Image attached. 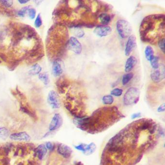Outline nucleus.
Instances as JSON below:
<instances>
[{
    "label": "nucleus",
    "instance_id": "29",
    "mask_svg": "<svg viewBox=\"0 0 165 165\" xmlns=\"http://www.w3.org/2000/svg\"><path fill=\"white\" fill-rule=\"evenodd\" d=\"M159 47L160 50L163 51V53H165V38H162L158 42Z\"/></svg>",
    "mask_w": 165,
    "mask_h": 165
},
{
    "label": "nucleus",
    "instance_id": "24",
    "mask_svg": "<svg viewBox=\"0 0 165 165\" xmlns=\"http://www.w3.org/2000/svg\"><path fill=\"white\" fill-rule=\"evenodd\" d=\"M32 8V7L30 6H26L23 7L21 8L18 12V15L20 17H24L26 15V14L28 13V11L30 8Z\"/></svg>",
    "mask_w": 165,
    "mask_h": 165
},
{
    "label": "nucleus",
    "instance_id": "27",
    "mask_svg": "<svg viewBox=\"0 0 165 165\" xmlns=\"http://www.w3.org/2000/svg\"><path fill=\"white\" fill-rule=\"evenodd\" d=\"M122 89L119 88H115L113 90H112L110 92L111 95H113L115 97H120L122 94Z\"/></svg>",
    "mask_w": 165,
    "mask_h": 165
},
{
    "label": "nucleus",
    "instance_id": "32",
    "mask_svg": "<svg viewBox=\"0 0 165 165\" xmlns=\"http://www.w3.org/2000/svg\"><path fill=\"white\" fill-rule=\"evenodd\" d=\"M165 104H163L162 105H160L158 108H157V111L159 112H165Z\"/></svg>",
    "mask_w": 165,
    "mask_h": 165
},
{
    "label": "nucleus",
    "instance_id": "7",
    "mask_svg": "<svg viewBox=\"0 0 165 165\" xmlns=\"http://www.w3.org/2000/svg\"><path fill=\"white\" fill-rule=\"evenodd\" d=\"M96 145L94 142H92L89 144L81 143L75 146L77 150L81 151L86 156H90L93 154L96 150Z\"/></svg>",
    "mask_w": 165,
    "mask_h": 165
},
{
    "label": "nucleus",
    "instance_id": "31",
    "mask_svg": "<svg viewBox=\"0 0 165 165\" xmlns=\"http://www.w3.org/2000/svg\"><path fill=\"white\" fill-rule=\"evenodd\" d=\"M45 146H46V148L48 150L53 151L54 149V145L53 144V143H51L50 141L47 142Z\"/></svg>",
    "mask_w": 165,
    "mask_h": 165
},
{
    "label": "nucleus",
    "instance_id": "9",
    "mask_svg": "<svg viewBox=\"0 0 165 165\" xmlns=\"http://www.w3.org/2000/svg\"><path fill=\"white\" fill-rule=\"evenodd\" d=\"M137 46V39L135 35H131L128 37L125 47V54L127 56L130 55L134 49Z\"/></svg>",
    "mask_w": 165,
    "mask_h": 165
},
{
    "label": "nucleus",
    "instance_id": "1",
    "mask_svg": "<svg viewBox=\"0 0 165 165\" xmlns=\"http://www.w3.org/2000/svg\"><path fill=\"white\" fill-rule=\"evenodd\" d=\"M165 32V16L163 14L149 15L144 18L140 26L141 40L153 44L159 42Z\"/></svg>",
    "mask_w": 165,
    "mask_h": 165
},
{
    "label": "nucleus",
    "instance_id": "14",
    "mask_svg": "<svg viewBox=\"0 0 165 165\" xmlns=\"http://www.w3.org/2000/svg\"><path fill=\"white\" fill-rule=\"evenodd\" d=\"M137 63V60L134 56H130L128 58L125 64V72L128 73L131 71L136 66Z\"/></svg>",
    "mask_w": 165,
    "mask_h": 165
},
{
    "label": "nucleus",
    "instance_id": "18",
    "mask_svg": "<svg viewBox=\"0 0 165 165\" xmlns=\"http://www.w3.org/2000/svg\"><path fill=\"white\" fill-rule=\"evenodd\" d=\"M145 55L147 60L150 61L154 56L153 48L150 46H147L145 49Z\"/></svg>",
    "mask_w": 165,
    "mask_h": 165
},
{
    "label": "nucleus",
    "instance_id": "2",
    "mask_svg": "<svg viewBox=\"0 0 165 165\" xmlns=\"http://www.w3.org/2000/svg\"><path fill=\"white\" fill-rule=\"evenodd\" d=\"M140 91L138 88L131 87L128 89L124 94L123 102L125 106L136 104L140 99Z\"/></svg>",
    "mask_w": 165,
    "mask_h": 165
},
{
    "label": "nucleus",
    "instance_id": "33",
    "mask_svg": "<svg viewBox=\"0 0 165 165\" xmlns=\"http://www.w3.org/2000/svg\"><path fill=\"white\" fill-rule=\"evenodd\" d=\"M141 116V113H133V114L132 115L131 119H136V118H140Z\"/></svg>",
    "mask_w": 165,
    "mask_h": 165
},
{
    "label": "nucleus",
    "instance_id": "10",
    "mask_svg": "<svg viewBox=\"0 0 165 165\" xmlns=\"http://www.w3.org/2000/svg\"><path fill=\"white\" fill-rule=\"evenodd\" d=\"M112 32V29L107 25H99L95 27L94 34L97 36L103 37L109 35Z\"/></svg>",
    "mask_w": 165,
    "mask_h": 165
},
{
    "label": "nucleus",
    "instance_id": "6",
    "mask_svg": "<svg viewBox=\"0 0 165 165\" xmlns=\"http://www.w3.org/2000/svg\"><path fill=\"white\" fill-rule=\"evenodd\" d=\"M48 102L53 109H59L61 106L60 100L58 93L53 90L48 93L47 98Z\"/></svg>",
    "mask_w": 165,
    "mask_h": 165
},
{
    "label": "nucleus",
    "instance_id": "3",
    "mask_svg": "<svg viewBox=\"0 0 165 165\" xmlns=\"http://www.w3.org/2000/svg\"><path fill=\"white\" fill-rule=\"evenodd\" d=\"M116 29L120 36L123 39L129 37L132 31L131 25L125 19H120L117 21Z\"/></svg>",
    "mask_w": 165,
    "mask_h": 165
},
{
    "label": "nucleus",
    "instance_id": "21",
    "mask_svg": "<svg viewBox=\"0 0 165 165\" xmlns=\"http://www.w3.org/2000/svg\"><path fill=\"white\" fill-rule=\"evenodd\" d=\"M102 100L104 105H112L114 102V98L112 95H106L103 97Z\"/></svg>",
    "mask_w": 165,
    "mask_h": 165
},
{
    "label": "nucleus",
    "instance_id": "5",
    "mask_svg": "<svg viewBox=\"0 0 165 165\" xmlns=\"http://www.w3.org/2000/svg\"><path fill=\"white\" fill-rule=\"evenodd\" d=\"M165 66L160 63L159 68L153 69L151 74V78L153 82L159 83L165 79Z\"/></svg>",
    "mask_w": 165,
    "mask_h": 165
},
{
    "label": "nucleus",
    "instance_id": "28",
    "mask_svg": "<svg viewBox=\"0 0 165 165\" xmlns=\"http://www.w3.org/2000/svg\"><path fill=\"white\" fill-rule=\"evenodd\" d=\"M28 15L29 18L31 19H34L35 18L36 16V10L35 9L33 8H31L28 11Z\"/></svg>",
    "mask_w": 165,
    "mask_h": 165
},
{
    "label": "nucleus",
    "instance_id": "8",
    "mask_svg": "<svg viewBox=\"0 0 165 165\" xmlns=\"http://www.w3.org/2000/svg\"><path fill=\"white\" fill-rule=\"evenodd\" d=\"M63 124V120L62 116L59 113H56L52 118L49 125V130L52 132L57 130L62 126Z\"/></svg>",
    "mask_w": 165,
    "mask_h": 165
},
{
    "label": "nucleus",
    "instance_id": "34",
    "mask_svg": "<svg viewBox=\"0 0 165 165\" xmlns=\"http://www.w3.org/2000/svg\"><path fill=\"white\" fill-rule=\"evenodd\" d=\"M19 3H20L22 4H25L26 3L29 2V1H27V0H19Z\"/></svg>",
    "mask_w": 165,
    "mask_h": 165
},
{
    "label": "nucleus",
    "instance_id": "25",
    "mask_svg": "<svg viewBox=\"0 0 165 165\" xmlns=\"http://www.w3.org/2000/svg\"><path fill=\"white\" fill-rule=\"evenodd\" d=\"M75 35L79 38H81L84 35V32L80 27H74Z\"/></svg>",
    "mask_w": 165,
    "mask_h": 165
},
{
    "label": "nucleus",
    "instance_id": "17",
    "mask_svg": "<svg viewBox=\"0 0 165 165\" xmlns=\"http://www.w3.org/2000/svg\"><path fill=\"white\" fill-rule=\"evenodd\" d=\"M42 71V67L39 64L35 63L31 67V69L29 71V74L31 75H37L40 74Z\"/></svg>",
    "mask_w": 165,
    "mask_h": 165
},
{
    "label": "nucleus",
    "instance_id": "26",
    "mask_svg": "<svg viewBox=\"0 0 165 165\" xmlns=\"http://www.w3.org/2000/svg\"><path fill=\"white\" fill-rule=\"evenodd\" d=\"M34 25H35V26L37 28H40L42 25V20L40 14H38L37 17H36V19L35 20Z\"/></svg>",
    "mask_w": 165,
    "mask_h": 165
},
{
    "label": "nucleus",
    "instance_id": "15",
    "mask_svg": "<svg viewBox=\"0 0 165 165\" xmlns=\"http://www.w3.org/2000/svg\"><path fill=\"white\" fill-rule=\"evenodd\" d=\"M48 150L44 144H40L35 149V156L39 160H42L47 153Z\"/></svg>",
    "mask_w": 165,
    "mask_h": 165
},
{
    "label": "nucleus",
    "instance_id": "22",
    "mask_svg": "<svg viewBox=\"0 0 165 165\" xmlns=\"http://www.w3.org/2000/svg\"><path fill=\"white\" fill-rule=\"evenodd\" d=\"M133 76L134 75L132 73H128L127 74H125L122 78V84L125 85L129 83V81L133 79Z\"/></svg>",
    "mask_w": 165,
    "mask_h": 165
},
{
    "label": "nucleus",
    "instance_id": "19",
    "mask_svg": "<svg viewBox=\"0 0 165 165\" xmlns=\"http://www.w3.org/2000/svg\"><path fill=\"white\" fill-rule=\"evenodd\" d=\"M10 132L6 128H0V138L3 140H6L9 137Z\"/></svg>",
    "mask_w": 165,
    "mask_h": 165
},
{
    "label": "nucleus",
    "instance_id": "20",
    "mask_svg": "<svg viewBox=\"0 0 165 165\" xmlns=\"http://www.w3.org/2000/svg\"><path fill=\"white\" fill-rule=\"evenodd\" d=\"M39 79L43 82L45 85H47L50 83V78L48 74L46 73H40L38 75Z\"/></svg>",
    "mask_w": 165,
    "mask_h": 165
},
{
    "label": "nucleus",
    "instance_id": "11",
    "mask_svg": "<svg viewBox=\"0 0 165 165\" xmlns=\"http://www.w3.org/2000/svg\"><path fill=\"white\" fill-rule=\"evenodd\" d=\"M57 151L60 155L65 159H68L70 157L72 153V150L71 148L65 144H60L58 145Z\"/></svg>",
    "mask_w": 165,
    "mask_h": 165
},
{
    "label": "nucleus",
    "instance_id": "30",
    "mask_svg": "<svg viewBox=\"0 0 165 165\" xmlns=\"http://www.w3.org/2000/svg\"><path fill=\"white\" fill-rule=\"evenodd\" d=\"M0 3H1V4L3 6L6 7H11L13 5V1H1Z\"/></svg>",
    "mask_w": 165,
    "mask_h": 165
},
{
    "label": "nucleus",
    "instance_id": "4",
    "mask_svg": "<svg viewBox=\"0 0 165 165\" xmlns=\"http://www.w3.org/2000/svg\"><path fill=\"white\" fill-rule=\"evenodd\" d=\"M66 45L69 50L72 51L76 54H80L82 52V45L77 38L74 36H72L68 39Z\"/></svg>",
    "mask_w": 165,
    "mask_h": 165
},
{
    "label": "nucleus",
    "instance_id": "13",
    "mask_svg": "<svg viewBox=\"0 0 165 165\" xmlns=\"http://www.w3.org/2000/svg\"><path fill=\"white\" fill-rule=\"evenodd\" d=\"M52 70L53 75L55 77H59L63 73V69L62 66V63L60 60H56L53 63Z\"/></svg>",
    "mask_w": 165,
    "mask_h": 165
},
{
    "label": "nucleus",
    "instance_id": "12",
    "mask_svg": "<svg viewBox=\"0 0 165 165\" xmlns=\"http://www.w3.org/2000/svg\"><path fill=\"white\" fill-rule=\"evenodd\" d=\"M9 138L11 140L16 141H29L31 140V137L26 132H20L10 135Z\"/></svg>",
    "mask_w": 165,
    "mask_h": 165
},
{
    "label": "nucleus",
    "instance_id": "23",
    "mask_svg": "<svg viewBox=\"0 0 165 165\" xmlns=\"http://www.w3.org/2000/svg\"><path fill=\"white\" fill-rule=\"evenodd\" d=\"M150 62L151 65L152 66L153 69L159 68L160 63H159V58L158 57L154 55L153 57L150 61Z\"/></svg>",
    "mask_w": 165,
    "mask_h": 165
},
{
    "label": "nucleus",
    "instance_id": "16",
    "mask_svg": "<svg viewBox=\"0 0 165 165\" xmlns=\"http://www.w3.org/2000/svg\"><path fill=\"white\" fill-rule=\"evenodd\" d=\"M100 22L103 25H107L110 22L111 20V17L110 15L106 13H103L101 14L99 16Z\"/></svg>",
    "mask_w": 165,
    "mask_h": 165
}]
</instances>
